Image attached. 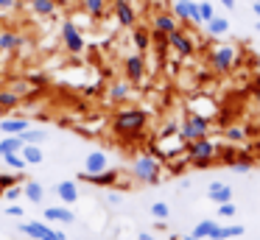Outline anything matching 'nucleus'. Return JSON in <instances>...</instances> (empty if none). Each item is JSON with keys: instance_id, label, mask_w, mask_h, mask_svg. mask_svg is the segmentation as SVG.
<instances>
[{"instance_id": "f8f14e48", "label": "nucleus", "mask_w": 260, "mask_h": 240, "mask_svg": "<svg viewBox=\"0 0 260 240\" xmlns=\"http://www.w3.org/2000/svg\"><path fill=\"white\" fill-rule=\"evenodd\" d=\"M48 221H62V223H73V212L64 210V207H48L45 210Z\"/></svg>"}, {"instance_id": "393cba45", "label": "nucleus", "mask_w": 260, "mask_h": 240, "mask_svg": "<svg viewBox=\"0 0 260 240\" xmlns=\"http://www.w3.org/2000/svg\"><path fill=\"white\" fill-rule=\"evenodd\" d=\"M23 143H40V140H45V131H37V128H25L23 134Z\"/></svg>"}, {"instance_id": "4be33fe9", "label": "nucleus", "mask_w": 260, "mask_h": 240, "mask_svg": "<svg viewBox=\"0 0 260 240\" xmlns=\"http://www.w3.org/2000/svg\"><path fill=\"white\" fill-rule=\"evenodd\" d=\"M56 190H59V195H62V201H68V204H73V201L79 198V193H76V184H73V182H62Z\"/></svg>"}, {"instance_id": "a211bd4d", "label": "nucleus", "mask_w": 260, "mask_h": 240, "mask_svg": "<svg viewBox=\"0 0 260 240\" xmlns=\"http://www.w3.org/2000/svg\"><path fill=\"white\" fill-rule=\"evenodd\" d=\"M126 73H129L132 81L143 78V59L140 56H129V59H126Z\"/></svg>"}, {"instance_id": "f03ea898", "label": "nucleus", "mask_w": 260, "mask_h": 240, "mask_svg": "<svg viewBox=\"0 0 260 240\" xmlns=\"http://www.w3.org/2000/svg\"><path fill=\"white\" fill-rule=\"evenodd\" d=\"M62 39H64V45L70 48V53H81V50H84V39H81L79 28H76L73 22H64L62 25Z\"/></svg>"}, {"instance_id": "f3484780", "label": "nucleus", "mask_w": 260, "mask_h": 240, "mask_svg": "<svg viewBox=\"0 0 260 240\" xmlns=\"http://www.w3.org/2000/svg\"><path fill=\"white\" fill-rule=\"evenodd\" d=\"M213 151H215V145H210L207 140H199V143L190 145V154L196 159H207V156H213Z\"/></svg>"}, {"instance_id": "ddd939ff", "label": "nucleus", "mask_w": 260, "mask_h": 240, "mask_svg": "<svg viewBox=\"0 0 260 240\" xmlns=\"http://www.w3.org/2000/svg\"><path fill=\"white\" fill-rule=\"evenodd\" d=\"M20 45H23V37H20V33H12V31L0 33V50H17Z\"/></svg>"}, {"instance_id": "58836bf2", "label": "nucleus", "mask_w": 260, "mask_h": 240, "mask_svg": "<svg viewBox=\"0 0 260 240\" xmlns=\"http://www.w3.org/2000/svg\"><path fill=\"white\" fill-rule=\"evenodd\" d=\"M252 9H254V14L260 17V0H254V6H252Z\"/></svg>"}, {"instance_id": "9d476101", "label": "nucleus", "mask_w": 260, "mask_h": 240, "mask_svg": "<svg viewBox=\"0 0 260 240\" xmlns=\"http://www.w3.org/2000/svg\"><path fill=\"white\" fill-rule=\"evenodd\" d=\"M213 61H215V67H218V70H230L232 61H235V53H232V48H221V50H215Z\"/></svg>"}, {"instance_id": "f704fd0d", "label": "nucleus", "mask_w": 260, "mask_h": 240, "mask_svg": "<svg viewBox=\"0 0 260 240\" xmlns=\"http://www.w3.org/2000/svg\"><path fill=\"white\" fill-rule=\"evenodd\" d=\"M20 193H23L20 187H12V190L6 193V198H9V201H17V198H20Z\"/></svg>"}, {"instance_id": "b1692460", "label": "nucleus", "mask_w": 260, "mask_h": 240, "mask_svg": "<svg viewBox=\"0 0 260 240\" xmlns=\"http://www.w3.org/2000/svg\"><path fill=\"white\" fill-rule=\"evenodd\" d=\"M207 25H210V33H226V28H230V22H226L224 17H213V20H210Z\"/></svg>"}, {"instance_id": "7ed1b4c3", "label": "nucleus", "mask_w": 260, "mask_h": 240, "mask_svg": "<svg viewBox=\"0 0 260 240\" xmlns=\"http://www.w3.org/2000/svg\"><path fill=\"white\" fill-rule=\"evenodd\" d=\"M143 120H146V115L137 112V109H132V112H120L118 120H115V126H118L120 131H135V128L143 126Z\"/></svg>"}, {"instance_id": "aec40b11", "label": "nucleus", "mask_w": 260, "mask_h": 240, "mask_svg": "<svg viewBox=\"0 0 260 240\" xmlns=\"http://www.w3.org/2000/svg\"><path fill=\"white\" fill-rule=\"evenodd\" d=\"M31 9L40 17H51L53 11H56V3H53V0H31Z\"/></svg>"}, {"instance_id": "bb28decb", "label": "nucleus", "mask_w": 260, "mask_h": 240, "mask_svg": "<svg viewBox=\"0 0 260 240\" xmlns=\"http://www.w3.org/2000/svg\"><path fill=\"white\" fill-rule=\"evenodd\" d=\"M81 3L87 6V11H90L92 17H101L104 14V0H81Z\"/></svg>"}, {"instance_id": "39448f33", "label": "nucleus", "mask_w": 260, "mask_h": 240, "mask_svg": "<svg viewBox=\"0 0 260 240\" xmlns=\"http://www.w3.org/2000/svg\"><path fill=\"white\" fill-rule=\"evenodd\" d=\"M115 17L120 25H135V9L129 0H115Z\"/></svg>"}, {"instance_id": "a878e982", "label": "nucleus", "mask_w": 260, "mask_h": 240, "mask_svg": "<svg viewBox=\"0 0 260 240\" xmlns=\"http://www.w3.org/2000/svg\"><path fill=\"white\" fill-rule=\"evenodd\" d=\"M215 223L213 221H202L196 229H193V237H210V232H213Z\"/></svg>"}, {"instance_id": "0eeeda50", "label": "nucleus", "mask_w": 260, "mask_h": 240, "mask_svg": "<svg viewBox=\"0 0 260 240\" xmlns=\"http://www.w3.org/2000/svg\"><path fill=\"white\" fill-rule=\"evenodd\" d=\"M168 37V42L174 45L176 50H179L182 56H190L193 53V45H190V39L185 37V33H179V31H171V33H165Z\"/></svg>"}, {"instance_id": "f257e3e1", "label": "nucleus", "mask_w": 260, "mask_h": 240, "mask_svg": "<svg viewBox=\"0 0 260 240\" xmlns=\"http://www.w3.org/2000/svg\"><path fill=\"white\" fill-rule=\"evenodd\" d=\"M20 232L34 237V240H64V232H56V229L45 226L40 221H23L20 223Z\"/></svg>"}, {"instance_id": "ea45409f", "label": "nucleus", "mask_w": 260, "mask_h": 240, "mask_svg": "<svg viewBox=\"0 0 260 240\" xmlns=\"http://www.w3.org/2000/svg\"><path fill=\"white\" fill-rule=\"evenodd\" d=\"M137 240H154L151 234H137Z\"/></svg>"}, {"instance_id": "cd10ccee", "label": "nucleus", "mask_w": 260, "mask_h": 240, "mask_svg": "<svg viewBox=\"0 0 260 240\" xmlns=\"http://www.w3.org/2000/svg\"><path fill=\"white\" fill-rule=\"evenodd\" d=\"M151 215H154V218H159V221H165V218L171 215L168 204H162V201H157V204H151Z\"/></svg>"}, {"instance_id": "1a4fd4ad", "label": "nucleus", "mask_w": 260, "mask_h": 240, "mask_svg": "<svg viewBox=\"0 0 260 240\" xmlns=\"http://www.w3.org/2000/svg\"><path fill=\"white\" fill-rule=\"evenodd\" d=\"M235 234H243L241 223H238V226H218V223H215L213 232H210V237L213 240H226V237H235Z\"/></svg>"}, {"instance_id": "72a5a7b5", "label": "nucleus", "mask_w": 260, "mask_h": 240, "mask_svg": "<svg viewBox=\"0 0 260 240\" xmlns=\"http://www.w3.org/2000/svg\"><path fill=\"white\" fill-rule=\"evenodd\" d=\"M9 215H12V218H23L25 215V210H23V207H17V204H12V207H9Z\"/></svg>"}, {"instance_id": "6ab92c4d", "label": "nucleus", "mask_w": 260, "mask_h": 240, "mask_svg": "<svg viewBox=\"0 0 260 240\" xmlns=\"http://www.w3.org/2000/svg\"><path fill=\"white\" fill-rule=\"evenodd\" d=\"M154 25H157V33H171L176 31V20L171 14H159L157 20H154Z\"/></svg>"}, {"instance_id": "9b49d317", "label": "nucleus", "mask_w": 260, "mask_h": 240, "mask_svg": "<svg viewBox=\"0 0 260 240\" xmlns=\"http://www.w3.org/2000/svg\"><path fill=\"white\" fill-rule=\"evenodd\" d=\"M23 159H25V162H31V165H40V162L45 159V154H42L40 145H34V143H23Z\"/></svg>"}, {"instance_id": "423d86ee", "label": "nucleus", "mask_w": 260, "mask_h": 240, "mask_svg": "<svg viewBox=\"0 0 260 240\" xmlns=\"http://www.w3.org/2000/svg\"><path fill=\"white\" fill-rule=\"evenodd\" d=\"M135 173H137L140 179H146V182H151V179H157V162L148 159V156H143V159H137Z\"/></svg>"}, {"instance_id": "6e6552de", "label": "nucleus", "mask_w": 260, "mask_h": 240, "mask_svg": "<svg viewBox=\"0 0 260 240\" xmlns=\"http://www.w3.org/2000/svg\"><path fill=\"white\" fill-rule=\"evenodd\" d=\"M20 148H23V137H20V134H6V137L0 140V156L17 154Z\"/></svg>"}, {"instance_id": "c756f323", "label": "nucleus", "mask_w": 260, "mask_h": 240, "mask_svg": "<svg viewBox=\"0 0 260 240\" xmlns=\"http://www.w3.org/2000/svg\"><path fill=\"white\" fill-rule=\"evenodd\" d=\"M3 162H6L9 167H25V159H23V156H17V154H6V156H3Z\"/></svg>"}, {"instance_id": "473e14b6", "label": "nucleus", "mask_w": 260, "mask_h": 240, "mask_svg": "<svg viewBox=\"0 0 260 240\" xmlns=\"http://www.w3.org/2000/svg\"><path fill=\"white\" fill-rule=\"evenodd\" d=\"M218 212H221V215H226V218L235 215V204H232V201H224V204L218 207Z\"/></svg>"}, {"instance_id": "2eb2a0df", "label": "nucleus", "mask_w": 260, "mask_h": 240, "mask_svg": "<svg viewBox=\"0 0 260 240\" xmlns=\"http://www.w3.org/2000/svg\"><path fill=\"white\" fill-rule=\"evenodd\" d=\"M207 195L215 201V204H224V201H232V190L226 187V184H213Z\"/></svg>"}, {"instance_id": "20e7f679", "label": "nucleus", "mask_w": 260, "mask_h": 240, "mask_svg": "<svg viewBox=\"0 0 260 240\" xmlns=\"http://www.w3.org/2000/svg\"><path fill=\"white\" fill-rule=\"evenodd\" d=\"M174 14L182 17V20L202 22V14H199V3H190V0H176V3H174Z\"/></svg>"}, {"instance_id": "5701e85b", "label": "nucleus", "mask_w": 260, "mask_h": 240, "mask_svg": "<svg viewBox=\"0 0 260 240\" xmlns=\"http://www.w3.org/2000/svg\"><path fill=\"white\" fill-rule=\"evenodd\" d=\"M23 193L28 195V201H42L45 190H42V184H40V182H28V184L23 187Z\"/></svg>"}, {"instance_id": "e433bc0d", "label": "nucleus", "mask_w": 260, "mask_h": 240, "mask_svg": "<svg viewBox=\"0 0 260 240\" xmlns=\"http://www.w3.org/2000/svg\"><path fill=\"white\" fill-rule=\"evenodd\" d=\"M14 6V0H0V9H12Z\"/></svg>"}, {"instance_id": "c85d7f7f", "label": "nucleus", "mask_w": 260, "mask_h": 240, "mask_svg": "<svg viewBox=\"0 0 260 240\" xmlns=\"http://www.w3.org/2000/svg\"><path fill=\"white\" fill-rule=\"evenodd\" d=\"M199 14H202V22H210V20L215 17L213 3H207V0H204V3H199Z\"/></svg>"}, {"instance_id": "2f4dec72", "label": "nucleus", "mask_w": 260, "mask_h": 240, "mask_svg": "<svg viewBox=\"0 0 260 240\" xmlns=\"http://www.w3.org/2000/svg\"><path fill=\"white\" fill-rule=\"evenodd\" d=\"M135 45H137L140 50H146V48H148V33H146V31H135Z\"/></svg>"}, {"instance_id": "4c0bfd02", "label": "nucleus", "mask_w": 260, "mask_h": 240, "mask_svg": "<svg viewBox=\"0 0 260 240\" xmlns=\"http://www.w3.org/2000/svg\"><path fill=\"white\" fill-rule=\"evenodd\" d=\"M221 3H224L226 9H235V0H221Z\"/></svg>"}, {"instance_id": "dca6fc26", "label": "nucleus", "mask_w": 260, "mask_h": 240, "mask_svg": "<svg viewBox=\"0 0 260 240\" xmlns=\"http://www.w3.org/2000/svg\"><path fill=\"white\" fill-rule=\"evenodd\" d=\"M204 128H207V123H204L202 117H193V120L187 123L185 128H182V134H185L187 140H190V137H202V134H204Z\"/></svg>"}, {"instance_id": "7c9ffc66", "label": "nucleus", "mask_w": 260, "mask_h": 240, "mask_svg": "<svg viewBox=\"0 0 260 240\" xmlns=\"http://www.w3.org/2000/svg\"><path fill=\"white\" fill-rule=\"evenodd\" d=\"M17 104V95L14 92H0V106H3V109H9V106H14Z\"/></svg>"}, {"instance_id": "412c9836", "label": "nucleus", "mask_w": 260, "mask_h": 240, "mask_svg": "<svg viewBox=\"0 0 260 240\" xmlns=\"http://www.w3.org/2000/svg\"><path fill=\"white\" fill-rule=\"evenodd\" d=\"M25 128H28V123H25V120H3V123H0V131H3V134H23Z\"/></svg>"}, {"instance_id": "c9c22d12", "label": "nucleus", "mask_w": 260, "mask_h": 240, "mask_svg": "<svg viewBox=\"0 0 260 240\" xmlns=\"http://www.w3.org/2000/svg\"><path fill=\"white\" fill-rule=\"evenodd\" d=\"M112 95H115V98H123V95H126V87H123V84H120V87H115Z\"/></svg>"}, {"instance_id": "4468645a", "label": "nucleus", "mask_w": 260, "mask_h": 240, "mask_svg": "<svg viewBox=\"0 0 260 240\" xmlns=\"http://www.w3.org/2000/svg\"><path fill=\"white\" fill-rule=\"evenodd\" d=\"M104 167H107V156H104L101 151H92V154L87 156V173H101Z\"/></svg>"}]
</instances>
